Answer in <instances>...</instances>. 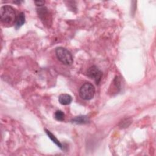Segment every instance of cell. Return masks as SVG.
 I'll use <instances>...</instances> for the list:
<instances>
[{"label":"cell","mask_w":156,"mask_h":156,"mask_svg":"<svg viewBox=\"0 0 156 156\" xmlns=\"http://www.w3.org/2000/svg\"><path fill=\"white\" fill-rule=\"evenodd\" d=\"M44 2H45L44 1H34V3L35 4V5L38 7H43Z\"/></svg>","instance_id":"cell-12"},{"label":"cell","mask_w":156,"mask_h":156,"mask_svg":"<svg viewBox=\"0 0 156 156\" xmlns=\"http://www.w3.org/2000/svg\"><path fill=\"white\" fill-rule=\"evenodd\" d=\"M131 122H132V121L130 118H125L119 122V126L122 129L126 128V127H127L131 124Z\"/></svg>","instance_id":"cell-11"},{"label":"cell","mask_w":156,"mask_h":156,"mask_svg":"<svg viewBox=\"0 0 156 156\" xmlns=\"http://www.w3.org/2000/svg\"><path fill=\"white\" fill-rule=\"evenodd\" d=\"M73 101V98L71 97V95L66 93L61 94L58 96V102L62 104V105H68L71 104V102Z\"/></svg>","instance_id":"cell-7"},{"label":"cell","mask_w":156,"mask_h":156,"mask_svg":"<svg viewBox=\"0 0 156 156\" xmlns=\"http://www.w3.org/2000/svg\"><path fill=\"white\" fill-rule=\"evenodd\" d=\"M45 132H46V133L47 134V135L48 136V137L51 139V140L60 149H63V146L62 144V143L59 141V140L55 136V135H54L49 130H47L45 129Z\"/></svg>","instance_id":"cell-9"},{"label":"cell","mask_w":156,"mask_h":156,"mask_svg":"<svg viewBox=\"0 0 156 156\" xmlns=\"http://www.w3.org/2000/svg\"><path fill=\"white\" fill-rule=\"evenodd\" d=\"M13 2H14V3H16V4H20L21 2H23V1H14Z\"/></svg>","instance_id":"cell-13"},{"label":"cell","mask_w":156,"mask_h":156,"mask_svg":"<svg viewBox=\"0 0 156 156\" xmlns=\"http://www.w3.org/2000/svg\"><path fill=\"white\" fill-rule=\"evenodd\" d=\"M25 23V15L23 12H21L16 17V20L15 23V27L16 29L20 28Z\"/></svg>","instance_id":"cell-8"},{"label":"cell","mask_w":156,"mask_h":156,"mask_svg":"<svg viewBox=\"0 0 156 156\" xmlns=\"http://www.w3.org/2000/svg\"><path fill=\"white\" fill-rule=\"evenodd\" d=\"M38 17L44 25H51L52 18L48 9L45 7H40L37 9Z\"/></svg>","instance_id":"cell-5"},{"label":"cell","mask_w":156,"mask_h":156,"mask_svg":"<svg viewBox=\"0 0 156 156\" xmlns=\"http://www.w3.org/2000/svg\"><path fill=\"white\" fill-rule=\"evenodd\" d=\"M54 118L57 121H63L65 119V113L62 110H58L54 113Z\"/></svg>","instance_id":"cell-10"},{"label":"cell","mask_w":156,"mask_h":156,"mask_svg":"<svg viewBox=\"0 0 156 156\" xmlns=\"http://www.w3.org/2000/svg\"><path fill=\"white\" fill-rule=\"evenodd\" d=\"M16 15L15 9L10 5H3L0 9V18L1 22L7 25L15 23Z\"/></svg>","instance_id":"cell-1"},{"label":"cell","mask_w":156,"mask_h":156,"mask_svg":"<svg viewBox=\"0 0 156 156\" xmlns=\"http://www.w3.org/2000/svg\"><path fill=\"white\" fill-rule=\"evenodd\" d=\"M87 75L90 79H93L97 85H98L102 77V72L95 65L90 66L87 71Z\"/></svg>","instance_id":"cell-4"},{"label":"cell","mask_w":156,"mask_h":156,"mask_svg":"<svg viewBox=\"0 0 156 156\" xmlns=\"http://www.w3.org/2000/svg\"><path fill=\"white\" fill-rule=\"evenodd\" d=\"M55 54L58 60L64 65H70L73 62V57L71 53L65 48H57L55 49Z\"/></svg>","instance_id":"cell-2"},{"label":"cell","mask_w":156,"mask_h":156,"mask_svg":"<svg viewBox=\"0 0 156 156\" xmlns=\"http://www.w3.org/2000/svg\"><path fill=\"white\" fill-rule=\"evenodd\" d=\"M79 94L83 100H91L95 94V88L90 82H85L80 88Z\"/></svg>","instance_id":"cell-3"},{"label":"cell","mask_w":156,"mask_h":156,"mask_svg":"<svg viewBox=\"0 0 156 156\" xmlns=\"http://www.w3.org/2000/svg\"><path fill=\"white\" fill-rule=\"evenodd\" d=\"M71 121L72 123L76 124H85L89 122L90 119L87 116L80 115L73 118Z\"/></svg>","instance_id":"cell-6"}]
</instances>
